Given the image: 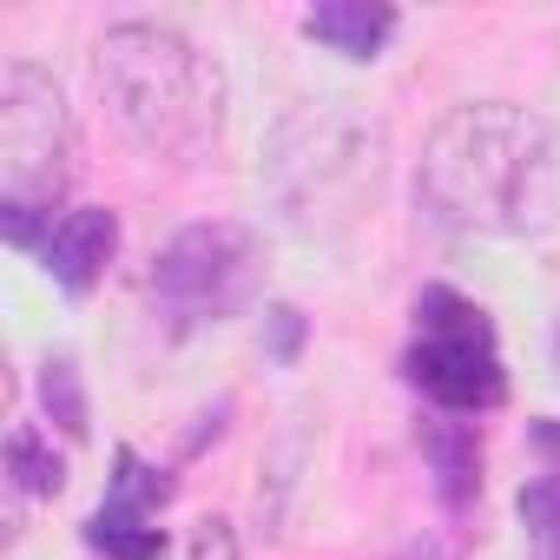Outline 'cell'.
<instances>
[{
  "mask_svg": "<svg viewBox=\"0 0 560 560\" xmlns=\"http://www.w3.org/2000/svg\"><path fill=\"white\" fill-rule=\"evenodd\" d=\"M416 442H422V462H429V475H435L442 508L462 514V508L481 494V442H475V429L455 422V416H435V422L416 429Z\"/></svg>",
  "mask_w": 560,
  "mask_h": 560,
  "instance_id": "obj_8",
  "label": "cell"
},
{
  "mask_svg": "<svg viewBox=\"0 0 560 560\" xmlns=\"http://www.w3.org/2000/svg\"><path fill=\"white\" fill-rule=\"evenodd\" d=\"M100 93L126 139L152 159H198L224 132V73L218 60L165 21H119L93 54Z\"/></svg>",
  "mask_w": 560,
  "mask_h": 560,
  "instance_id": "obj_2",
  "label": "cell"
},
{
  "mask_svg": "<svg viewBox=\"0 0 560 560\" xmlns=\"http://www.w3.org/2000/svg\"><path fill=\"white\" fill-rule=\"evenodd\" d=\"M86 547L106 560H165V527L152 514H126V508L100 501L86 521Z\"/></svg>",
  "mask_w": 560,
  "mask_h": 560,
  "instance_id": "obj_10",
  "label": "cell"
},
{
  "mask_svg": "<svg viewBox=\"0 0 560 560\" xmlns=\"http://www.w3.org/2000/svg\"><path fill=\"white\" fill-rule=\"evenodd\" d=\"M257 291H264V244L237 218L185 224L152 257V304L172 317V330L224 324V317L250 311Z\"/></svg>",
  "mask_w": 560,
  "mask_h": 560,
  "instance_id": "obj_5",
  "label": "cell"
},
{
  "mask_svg": "<svg viewBox=\"0 0 560 560\" xmlns=\"http://www.w3.org/2000/svg\"><path fill=\"white\" fill-rule=\"evenodd\" d=\"M106 501H113V508H126V514H152V521H159V508L172 501V475H165V468H152L139 448H119V455H113Z\"/></svg>",
  "mask_w": 560,
  "mask_h": 560,
  "instance_id": "obj_11",
  "label": "cell"
},
{
  "mask_svg": "<svg viewBox=\"0 0 560 560\" xmlns=\"http://www.w3.org/2000/svg\"><path fill=\"white\" fill-rule=\"evenodd\" d=\"M402 560H455V547H442V540H416V547H402Z\"/></svg>",
  "mask_w": 560,
  "mask_h": 560,
  "instance_id": "obj_17",
  "label": "cell"
},
{
  "mask_svg": "<svg viewBox=\"0 0 560 560\" xmlns=\"http://www.w3.org/2000/svg\"><path fill=\"white\" fill-rule=\"evenodd\" d=\"M113 257H119V211H106V205H73L40 244V270L67 298H86Z\"/></svg>",
  "mask_w": 560,
  "mask_h": 560,
  "instance_id": "obj_6",
  "label": "cell"
},
{
  "mask_svg": "<svg viewBox=\"0 0 560 560\" xmlns=\"http://www.w3.org/2000/svg\"><path fill=\"white\" fill-rule=\"evenodd\" d=\"M304 34L343 60H376L396 34V8L389 0H317L304 14Z\"/></svg>",
  "mask_w": 560,
  "mask_h": 560,
  "instance_id": "obj_7",
  "label": "cell"
},
{
  "mask_svg": "<svg viewBox=\"0 0 560 560\" xmlns=\"http://www.w3.org/2000/svg\"><path fill=\"white\" fill-rule=\"evenodd\" d=\"M422 205L448 231L540 237L560 224V132L553 119L475 100L455 106L422 145Z\"/></svg>",
  "mask_w": 560,
  "mask_h": 560,
  "instance_id": "obj_1",
  "label": "cell"
},
{
  "mask_svg": "<svg viewBox=\"0 0 560 560\" xmlns=\"http://www.w3.org/2000/svg\"><path fill=\"white\" fill-rule=\"evenodd\" d=\"M402 376L422 402H435V416H455V422H475L508 402V363H501L494 324L455 284L416 291V343L402 350Z\"/></svg>",
  "mask_w": 560,
  "mask_h": 560,
  "instance_id": "obj_4",
  "label": "cell"
},
{
  "mask_svg": "<svg viewBox=\"0 0 560 560\" xmlns=\"http://www.w3.org/2000/svg\"><path fill=\"white\" fill-rule=\"evenodd\" d=\"M514 508H521L527 540H534L540 553H553V560H560V475H534V481L514 494Z\"/></svg>",
  "mask_w": 560,
  "mask_h": 560,
  "instance_id": "obj_13",
  "label": "cell"
},
{
  "mask_svg": "<svg viewBox=\"0 0 560 560\" xmlns=\"http://www.w3.org/2000/svg\"><path fill=\"white\" fill-rule=\"evenodd\" d=\"M298 343H304V311L277 304V311H270V357H277V363H291Z\"/></svg>",
  "mask_w": 560,
  "mask_h": 560,
  "instance_id": "obj_15",
  "label": "cell"
},
{
  "mask_svg": "<svg viewBox=\"0 0 560 560\" xmlns=\"http://www.w3.org/2000/svg\"><path fill=\"white\" fill-rule=\"evenodd\" d=\"M8 481H14V494H34V501H54L67 488V455L54 448V435L40 422L8 429Z\"/></svg>",
  "mask_w": 560,
  "mask_h": 560,
  "instance_id": "obj_9",
  "label": "cell"
},
{
  "mask_svg": "<svg viewBox=\"0 0 560 560\" xmlns=\"http://www.w3.org/2000/svg\"><path fill=\"white\" fill-rule=\"evenodd\" d=\"M527 442H534V455L547 462V475H560V416H534V422H527Z\"/></svg>",
  "mask_w": 560,
  "mask_h": 560,
  "instance_id": "obj_16",
  "label": "cell"
},
{
  "mask_svg": "<svg viewBox=\"0 0 560 560\" xmlns=\"http://www.w3.org/2000/svg\"><path fill=\"white\" fill-rule=\"evenodd\" d=\"M40 409L60 435H86V383H80V363L73 357H47L40 363Z\"/></svg>",
  "mask_w": 560,
  "mask_h": 560,
  "instance_id": "obj_12",
  "label": "cell"
},
{
  "mask_svg": "<svg viewBox=\"0 0 560 560\" xmlns=\"http://www.w3.org/2000/svg\"><path fill=\"white\" fill-rule=\"evenodd\" d=\"M73 106L47 67H0V237L40 250L54 231V205L73 185Z\"/></svg>",
  "mask_w": 560,
  "mask_h": 560,
  "instance_id": "obj_3",
  "label": "cell"
},
{
  "mask_svg": "<svg viewBox=\"0 0 560 560\" xmlns=\"http://www.w3.org/2000/svg\"><path fill=\"white\" fill-rule=\"evenodd\" d=\"M191 560H237V534H231V521H198L191 527Z\"/></svg>",
  "mask_w": 560,
  "mask_h": 560,
  "instance_id": "obj_14",
  "label": "cell"
}]
</instances>
